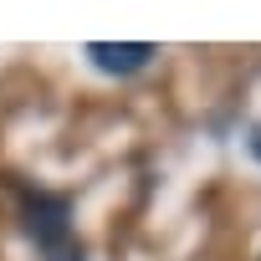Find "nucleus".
<instances>
[{
	"label": "nucleus",
	"mask_w": 261,
	"mask_h": 261,
	"mask_svg": "<svg viewBox=\"0 0 261 261\" xmlns=\"http://www.w3.org/2000/svg\"><path fill=\"white\" fill-rule=\"evenodd\" d=\"M82 51H87V62H92L97 72H108V77L144 72V67L154 62V46H149V41H123V46H113V41H87Z\"/></svg>",
	"instance_id": "obj_1"
},
{
	"label": "nucleus",
	"mask_w": 261,
	"mask_h": 261,
	"mask_svg": "<svg viewBox=\"0 0 261 261\" xmlns=\"http://www.w3.org/2000/svg\"><path fill=\"white\" fill-rule=\"evenodd\" d=\"M31 236H36L46 251H57V246L67 241V200L36 195V205H31Z\"/></svg>",
	"instance_id": "obj_2"
},
{
	"label": "nucleus",
	"mask_w": 261,
	"mask_h": 261,
	"mask_svg": "<svg viewBox=\"0 0 261 261\" xmlns=\"http://www.w3.org/2000/svg\"><path fill=\"white\" fill-rule=\"evenodd\" d=\"M246 144H251V154H256V159H261V123H256V128H251V139H246Z\"/></svg>",
	"instance_id": "obj_3"
}]
</instances>
